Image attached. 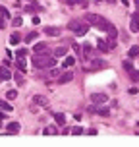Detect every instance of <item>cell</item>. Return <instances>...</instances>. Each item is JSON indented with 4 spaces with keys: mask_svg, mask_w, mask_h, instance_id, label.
Returning <instances> with one entry per match:
<instances>
[{
    "mask_svg": "<svg viewBox=\"0 0 139 147\" xmlns=\"http://www.w3.org/2000/svg\"><path fill=\"white\" fill-rule=\"evenodd\" d=\"M33 52H35V54H48V56L52 54V52L46 49V45H44V43H35V47H33ZM52 56H54V54H52Z\"/></svg>",
    "mask_w": 139,
    "mask_h": 147,
    "instance_id": "8992f818",
    "label": "cell"
},
{
    "mask_svg": "<svg viewBox=\"0 0 139 147\" xmlns=\"http://www.w3.org/2000/svg\"><path fill=\"white\" fill-rule=\"evenodd\" d=\"M128 56H130V58H135V56H139V45H133V47H130Z\"/></svg>",
    "mask_w": 139,
    "mask_h": 147,
    "instance_id": "9a60e30c",
    "label": "cell"
},
{
    "mask_svg": "<svg viewBox=\"0 0 139 147\" xmlns=\"http://www.w3.org/2000/svg\"><path fill=\"white\" fill-rule=\"evenodd\" d=\"M14 74L10 72V68L4 64V66H0V81H6V80H10Z\"/></svg>",
    "mask_w": 139,
    "mask_h": 147,
    "instance_id": "ba28073f",
    "label": "cell"
},
{
    "mask_svg": "<svg viewBox=\"0 0 139 147\" xmlns=\"http://www.w3.org/2000/svg\"><path fill=\"white\" fill-rule=\"evenodd\" d=\"M54 120H56V124H60V126L66 124V116H64L62 112H56V114H54Z\"/></svg>",
    "mask_w": 139,
    "mask_h": 147,
    "instance_id": "e0dca14e",
    "label": "cell"
},
{
    "mask_svg": "<svg viewBox=\"0 0 139 147\" xmlns=\"http://www.w3.org/2000/svg\"><path fill=\"white\" fill-rule=\"evenodd\" d=\"M87 60H89V64L83 66V68H87V70H97V68H103L104 66V62L101 58H93V56H91V58H87Z\"/></svg>",
    "mask_w": 139,
    "mask_h": 147,
    "instance_id": "3957f363",
    "label": "cell"
},
{
    "mask_svg": "<svg viewBox=\"0 0 139 147\" xmlns=\"http://www.w3.org/2000/svg\"><path fill=\"white\" fill-rule=\"evenodd\" d=\"M83 134V128L81 126H75V128H72V136H81Z\"/></svg>",
    "mask_w": 139,
    "mask_h": 147,
    "instance_id": "83f0119b",
    "label": "cell"
},
{
    "mask_svg": "<svg viewBox=\"0 0 139 147\" xmlns=\"http://www.w3.org/2000/svg\"><path fill=\"white\" fill-rule=\"evenodd\" d=\"M99 20H101V16L93 14V12H89V14H85V22H87L89 25H97V23H99Z\"/></svg>",
    "mask_w": 139,
    "mask_h": 147,
    "instance_id": "9c48e42d",
    "label": "cell"
},
{
    "mask_svg": "<svg viewBox=\"0 0 139 147\" xmlns=\"http://www.w3.org/2000/svg\"><path fill=\"white\" fill-rule=\"evenodd\" d=\"M19 41H21V35H19V33H12L10 43H12V45H19Z\"/></svg>",
    "mask_w": 139,
    "mask_h": 147,
    "instance_id": "7402d4cb",
    "label": "cell"
},
{
    "mask_svg": "<svg viewBox=\"0 0 139 147\" xmlns=\"http://www.w3.org/2000/svg\"><path fill=\"white\" fill-rule=\"evenodd\" d=\"M66 4H70V6H75V4H81V6H87V0H66Z\"/></svg>",
    "mask_w": 139,
    "mask_h": 147,
    "instance_id": "603a6c76",
    "label": "cell"
},
{
    "mask_svg": "<svg viewBox=\"0 0 139 147\" xmlns=\"http://www.w3.org/2000/svg\"><path fill=\"white\" fill-rule=\"evenodd\" d=\"M48 74H50V78H58V76H60V70H56V68H54V70H50Z\"/></svg>",
    "mask_w": 139,
    "mask_h": 147,
    "instance_id": "e575fe53",
    "label": "cell"
},
{
    "mask_svg": "<svg viewBox=\"0 0 139 147\" xmlns=\"http://www.w3.org/2000/svg\"><path fill=\"white\" fill-rule=\"evenodd\" d=\"M33 66L39 68V70H46V68L56 66V58H52V54H35L33 58Z\"/></svg>",
    "mask_w": 139,
    "mask_h": 147,
    "instance_id": "6da1fadb",
    "label": "cell"
},
{
    "mask_svg": "<svg viewBox=\"0 0 139 147\" xmlns=\"http://www.w3.org/2000/svg\"><path fill=\"white\" fill-rule=\"evenodd\" d=\"M21 23H23V20H21V18H15V20H14V25H15V27H19Z\"/></svg>",
    "mask_w": 139,
    "mask_h": 147,
    "instance_id": "d590c367",
    "label": "cell"
},
{
    "mask_svg": "<svg viewBox=\"0 0 139 147\" xmlns=\"http://www.w3.org/2000/svg\"><path fill=\"white\" fill-rule=\"evenodd\" d=\"M0 107H2V109H6L8 112H12V105H8L6 101H2V99H0Z\"/></svg>",
    "mask_w": 139,
    "mask_h": 147,
    "instance_id": "1f68e13d",
    "label": "cell"
},
{
    "mask_svg": "<svg viewBox=\"0 0 139 147\" xmlns=\"http://www.w3.org/2000/svg\"><path fill=\"white\" fill-rule=\"evenodd\" d=\"M130 31L132 33H139V14L137 12L132 14V18H130Z\"/></svg>",
    "mask_w": 139,
    "mask_h": 147,
    "instance_id": "277c9868",
    "label": "cell"
},
{
    "mask_svg": "<svg viewBox=\"0 0 139 147\" xmlns=\"http://www.w3.org/2000/svg\"><path fill=\"white\" fill-rule=\"evenodd\" d=\"M15 66H17V70H19V72L25 74V68H27V64H25V60H21V56H19V60H15Z\"/></svg>",
    "mask_w": 139,
    "mask_h": 147,
    "instance_id": "ffe728a7",
    "label": "cell"
},
{
    "mask_svg": "<svg viewBox=\"0 0 139 147\" xmlns=\"http://www.w3.org/2000/svg\"><path fill=\"white\" fill-rule=\"evenodd\" d=\"M97 112H99V114H103V116H108V114H110V110H108V109H101V107L97 109Z\"/></svg>",
    "mask_w": 139,
    "mask_h": 147,
    "instance_id": "d6a6232c",
    "label": "cell"
},
{
    "mask_svg": "<svg viewBox=\"0 0 139 147\" xmlns=\"http://www.w3.org/2000/svg\"><path fill=\"white\" fill-rule=\"evenodd\" d=\"M81 52L85 54V58H91V56H93V47H89V45H85V47L81 49Z\"/></svg>",
    "mask_w": 139,
    "mask_h": 147,
    "instance_id": "d6986e66",
    "label": "cell"
},
{
    "mask_svg": "<svg viewBox=\"0 0 139 147\" xmlns=\"http://www.w3.org/2000/svg\"><path fill=\"white\" fill-rule=\"evenodd\" d=\"M44 33L48 37H58L60 35V27H44Z\"/></svg>",
    "mask_w": 139,
    "mask_h": 147,
    "instance_id": "5bb4252c",
    "label": "cell"
},
{
    "mask_svg": "<svg viewBox=\"0 0 139 147\" xmlns=\"http://www.w3.org/2000/svg\"><path fill=\"white\" fill-rule=\"evenodd\" d=\"M58 128H56V126H46V128H44L43 130V136H58Z\"/></svg>",
    "mask_w": 139,
    "mask_h": 147,
    "instance_id": "4fadbf2b",
    "label": "cell"
},
{
    "mask_svg": "<svg viewBox=\"0 0 139 147\" xmlns=\"http://www.w3.org/2000/svg\"><path fill=\"white\" fill-rule=\"evenodd\" d=\"M135 2H139V0H135Z\"/></svg>",
    "mask_w": 139,
    "mask_h": 147,
    "instance_id": "ee69618b",
    "label": "cell"
},
{
    "mask_svg": "<svg viewBox=\"0 0 139 147\" xmlns=\"http://www.w3.org/2000/svg\"><path fill=\"white\" fill-rule=\"evenodd\" d=\"M73 64H75V58H73V56H66V60H64L62 66H64V68H72Z\"/></svg>",
    "mask_w": 139,
    "mask_h": 147,
    "instance_id": "44dd1931",
    "label": "cell"
},
{
    "mask_svg": "<svg viewBox=\"0 0 139 147\" xmlns=\"http://www.w3.org/2000/svg\"><path fill=\"white\" fill-rule=\"evenodd\" d=\"M128 93H130V95H137V87H132V89H128Z\"/></svg>",
    "mask_w": 139,
    "mask_h": 147,
    "instance_id": "8d00e7d4",
    "label": "cell"
},
{
    "mask_svg": "<svg viewBox=\"0 0 139 147\" xmlns=\"http://www.w3.org/2000/svg\"><path fill=\"white\" fill-rule=\"evenodd\" d=\"M35 39H37V31H31V33L25 35V43H31V41H35Z\"/></svg>",
    "mask_w": 139,
    "mask_h": 147,
    "instance_id": "d4e9b609",
    "label": "cell"
},
{
    "mask_svg": "<svg viewBox=\"0 0 139 147\" xmlns=\"http://www.w3.org/2000/svg\"><path fill=\"white\" fill-rule=\"evenodd\" d=\"M14 80H15V83H17V85H21V83H23V76H21V72H19V70H17V74H14Z\"/></svg>",
    "mask_w": 139,
    "mask_h": 147,
    "instance_id": "484cf974",
    "label": "cell"
},
{
    "mask_svg": "<svg viewBox=\"0 0 139 147\" xmlns=\"http://www.w3.org/2000/svg\"><path fill=\"white\" fill-rule=\"evenodd\" d=\"M15 97H17V91H15V89H10L6 93V99H10V101H14Z\"/></svg>",
    "mask_w": 139,
    "mask_h": 147,
    "instance_id": "4316f807",
    "label": "cell"
},
{
    "mask_svg": "<svg viewBox=\"0 0 139 147\" xmlns=\"http://www.w3.org/2000/svg\"><path fill=\"white\" fill-rule=\"evenodd\" d=\"M87 136H97V130H95V128H91V130H87Z\"/></svg>",
    "mask_w": 139,
    "mask_h": 147,
    "instance_id": "74e56055",
    "label": "cell"
},
{
    "mask_svg": "<svg viewBox=\"0 0 139 147\" xmlns=\"http://www.w3.org/2000/svg\"><path fill=\"white\" fill-rule=\"evenodd\" d=\"M0 126H2V122H0Z\"/></svg>",
    "mask_w": 139,
    "mask_h": 147,
    "instance_id": "7bdbcfd3",
    "label": "cell"
},
{
    "mask_svg": "<svg viewBox=\"0 0 139 147\" xmlns=\"http://www.w3.org/2000/svg\"><path fill=\"white\" fill-rule=\"evenodd\" d=\"M130 78H132L133 81H139V70H132V72H130Z\"/></svg>",
    "mask_w": 139,
    "mask_h": 147,
    "instance_id": "f546056e",
    "label": "cell"
},
{
    "mask_svg": "<svg viewBox=\"0 0 139 147\" xmlns=\"http://www.w3.org/2000/svg\"><path fill=\"white\" fill-rule=\"evenodd\" d=\"M41 10V6H27L25 8V12H29V14H35V12H39Z\"/></svg>",
    "mask_w": 139,
    "mask_h": 147,
    "instance_id": "4dcf8cb0",
    "label": "cell"
},
{
    "mask_svg": "<svg viewBox=\"0 0 139 147\" xmlns=\"http://www.w3.org/2000/svg\"><path fill=\"white\" fill-rule=\"evenodd\" d=\"M54 56H66L68 54V49L66 47H58V49H54V52H52Z\"/></svg>",
    "mask_w": 139,
    "mask_h": 147,
    "instance_id": "ac0fdd59",
    "label": "cell"
},
{
    "mask_svg": "<svg viewBox=\"0 0 139 147\" xmlns=\"http://www.w3.org/2000/svg\"><path fill=\"white\" fill-rule=\"evenodd\" d=\"M27 52H29V51H27V49L23 47V49H17V52H15V54H17V58H19V56L23 58V56H27Z\"/></svg>",
    "mask_w": 139,
    "mask_h": 147,
    "instance_id": "f1b7e54d",
    "label": "cell"
},
{
    "mask_svg": "<svg viewBox=\"0 0 139 147\" xmlns=\"http://www.w3.org/2000/svg\"><path fill=\"white\" fill-rule=\"evenodd\" d=\"M97 2H103V0H97Z\"/></svg>",
    "mask_w": 139,
    "mask_h": 147,
    "instance_id": "b9f144b4",
    "label": "cell"
},
{
    "mask_svg": "<svg viewBox=\"0 0 139 147\" xmlns=\"http://www.w3.org/2000/svg\"><path fill=\"white\" fill-rule=\"evenodd\" d=\"M72 47H73V51H75V52H79V51H81V49H79V45H77V43H72Z\"/></svg>",
    "mask_w": 139,
    "mask_h": 147,
    "instance_id": "f35d334b",
    "label": "cell"
},
{
    "mask_svg": "<svg viewBox=\"0 0 139 147\" xmlns=\"http://www.w3.org/2000/svg\"><path fill=\"white\" fill-rule=\"evenodd\" d=\"M6 27V22H4V18H0V29H4Z\"/></svg>",
    "mask_w": 139,
    "mask_h": 147,
    "instance_id": "ab89813d",
    "label": "cell"
},
{
    "mask_svg": "<svg viewBox=\"0 0 139 147\" xmlns=\"http://www.w3.org/2000/svg\"><path fill=\"white\" fill-rule=\"evenodd\" d=\"M106 33H108V37H112V39H116V37H118V31H116L114 25H110L108 29H106Z\"/></svg>",
    "mask_w": 139,
    "mask_h": 147,
    "instance_id": "cb8c5ba5",
    "label": "cell"
},
{
    "mask_svg": "<svg viewBox=\"0 0 139 147\" xmlns=\"http://www.w3.org/2000/svg\"><path fill=\"white\" fill-rule=\"evenodd\" d=\"M56 80H58V83H60V85H64V83H70V81L73 80V74H72V70H70V72L60 74V76L56 78Z\"/></svg>",
    "mask_w": 139,
    "mask_h": 147,
    "instance_id": "52a82bcc",
    "label": "cell"
},
{
    "mask_svg": "<svg viewBox=\"0 0 139 147\" xmlns=\"http://www.w3.org/2000/svg\"><path fill=\"white\" fill-rule=\"evenodd\" d=\"M91 101L95 105H104L108 101V97H106V93H91Z\"/></svg>",
    "mask_w": 139,
    "mask_h": 147,
    "instance_id": "5b68a950",
    "label": "cell"
},
{
    "mask_svg": "<svg viewBox=\"0 0 139 147\" xmlns=\"http://www.w3.org/2000/svg\"><path fill=\"white\" fill-rule=\"evenodd\" d=\"M33 103L39 105V107H48V99H46L44 95H35L33 97Z\"/></svg>",
    "mask_w": 139,
    "mask_h": 147,
    "instance_id": "30bf717a",
    "label": "cell"
},
{
    "mask_svg": "<svg viewBox=\"0 0 139 147\" xmlns=\"http://www.w3.org/2000/svg\"><path fill=\"white\" fill-rule=\"evenodd\" d=\"M110 25H112V23H110L108 20H104V18H101V20H99V23H97L95 27H97V29H101V31H106V29L110 27Z\"/></svg>",
    "mask_w": 139,
    "mask_h": 147,
    "instance_id": "8fae6325",
    "label": "cell"
},
{
    "mask_svg": "<svg viewBox=\"0 0 139 147\" xmlns=\"http://www.w3.org/2000/svg\"><path fill=\"white\" fill-rule=\"evenodd\" d=\"M97 49H99L101 52H108V51H110V49H108V43H106V41H97Z\"/></svg>",
    "mask_w": 139,
    "mask_h": 147,
    "instance_id": "2e32d148",
    "label": "cell"
},
{
    "mask_svg": "<svg viewBox=\"0 0 139 147\" xmlns=\"http://www.w3.org/2000/svg\"><path fill=\"white\" fill-rule=\"evenodd\" d=\"M68 27H70V31H73L77 37H81V35H87L89 23L85 22V20H72V22L68 23Z\"/></svg>",
    "mask_w": 139,
    "mask_h": 147,
    "instance_id": "7a4b0ae2",
    "label": "cell"
},
{
    "mask_svg": "<svg viewBox=\"0 0 139 147\" xmlns=\"http://www.w3.org/2000/svg\"><path fill=\"white\" fill-rule=\"evenodd\" d=\"M4 12H6V8H4V6H0V14H4Z\"/></svg>",
    "mask_w": 139,
    "mask_h": 147,
    "instance_id": "60d3db41",
    "label": "cell"
},
{
    "mask_svg": "<svg viewBox=\"0 0 139 147\" xmlns=\"http://www.w3.org/2000/svg\"><path fill=\"white\" fill-rule=\"evenodd\" d=\"M19 130H21L19 122H8V134H17Z\"/></svg>",
    "mask_w": 139,
    "mask_h": 147,
    "instance_id": "7c38bea8",
    "label": "cell"
},
{
    "mask_svg": "<svg viewBox=\"0 0 139 147\" xmlns=\"http://www.w3.org/2000/svg\"><path fill=\"white\" fill-rule=\"evenodd\" d=\"M124 70H128V72H132V70H133L132 62H128V60H126V62H124Z\"/></svg>",
    "mask_w": 139,
    "mask_h": 147,
    "instance_id": "836d02e7",
    "label": "cell"
}]
</instances>
